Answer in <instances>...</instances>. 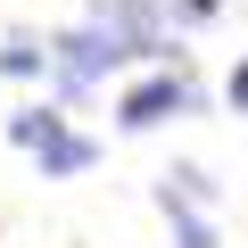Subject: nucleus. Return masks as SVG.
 <instances>
[{
  "label": "nucleus",
  "instance_id": "nucleus-1",
  "mask_svg": "<svg viewBox=\"0 0 248 248\" xmlns=\"http://www.w3.org/2000/svg\"><path fill=\"white\" fill-rule=\"evenodd\" d=\"M116 66H133V50H124L108 25H91V17H83V25L42 33V75H50L66 99H83V91H91V83H108Z\"/></svg>",
  "mask_w": 248,
  "mask_h": 248
},
{
  "label": "nucleus",
  "instance_id": "nucleus-2",
  "mask_svg": "<svg viewBox=\"0 0 248 248\" xmlns=\"http://www.w3.org/2000/svg\"><path fill=\"white\" fill-rule=\"evenodd\" d=\"M9 141L42 166V182H66V174H83V166L99 157V141L75 133L66 108H17V116H9Z\"/></svg>",
  "mask_w": 248,
  "mask_h": 248
},
{
  "label": "nucleus",
  "instance_id": "nucleus-3",
  "mask_svg": "<svg viewBox=\"0 0 248 248\" xmlns=\"http://www.w3.org/2000/svg\"><path fill=\"white\" fill-rule=\"evenodd\" d=\"M182 108H199V83H190L182 66H149L141 83H124L116 124H124V133H157V124H166V116H182Z\"/></svg>",
  "mask_w": 248,
  "mask_h": 248
},
{
  "label": "nucleus",
  "instance_id": "nucleus-4",
  "mask_svg": "<svg viewBox=\"0 0 248 248\" xmlns=\"http://www.w3.org/2000/svg\"><path fill=\"white\" fill-rule=\"evenodd\" d=\"M0 75H9V83H33L42 75V33H9V42H0Z\"/></svg>",
  "mask_w": 248,
  "mask_h": 248
},
{
  "label": "nucleus",
  "instance_id": "nucleus-5",
  "mask_svg": "<svg viewBox=\"0 0 248 248\" xmlns=\"http://www.w3.org/2000/svg\"><path fill=\"white\" fill-rule=\"evenodd\" d=\"M157 207H166V223H174V248H223L215 223H207L199 207H174V199H157Z\"/></svg>",
  "mask_w": 248,
  "mask_h": 248
},
{
  "label": "nucleus",
  "instance_id": "nucleus-6",
  "mask_svg": "<svg viewBox=\"0 0 248 248\" xmlns=\"http://www.w3.org/2000/svg\"><path fill=\"white\" fill-rule=\"evenodd\" d=\"M223 0H166V25H207Z\"/></svg>",
  "mask_w": 248,
  "mask_h": 248
},
{
  "label": "nucleus",
  "instance_id": "nucleus-7",
  "mask_svg": "<svg viewBox=\"0 0 248 248\" xmlns=\"http://www.w3.org/2000/svg\"><path fill=\"white\" fill-rule=\"evenodd\" d=\"M223 99H232V116H248V58H240V66L223 75Z\"/></svg>",
  "mask_w": 248,
  "mask_h": 248
}]
</instances>
